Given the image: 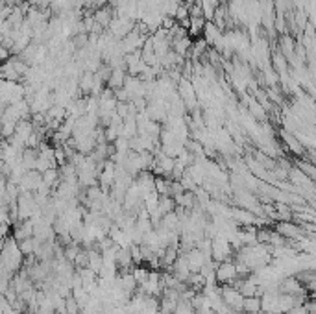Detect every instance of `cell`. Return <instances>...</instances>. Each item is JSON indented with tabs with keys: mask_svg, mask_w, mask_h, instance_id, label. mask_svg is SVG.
<instances>
[{
	"mask_svg": "<svg viewBox=\"0 0 316 314\" xmlns=\"http://www.w3.org/2000/svg\"><path fill=\"white\" fill-rule=\"evenodd\" d=\"M65 314H80V307L72 296L65 297Z\"/></svg>",
	"mask_w": 316,
	"mask_h": 314,
	"instance_id": "cell-8",
	"label": "cell"
},
{
	"mask_svg": "<svg viewBox=\"0 0 316 314\" xmlns=\"http://www.w3.org/2000/svg\"><path fill=\"white\" fill-rule=\"evenodd\" d=\"M242 310L246 314H259L261 312V299L257 296L252 297H244L242 301Z\"/></svg>",
	"mask_w": 316,
	"mask_h": 314,
	"instance_id": "cell-6",
	"label": "cell"
},
{
	"mask_svg": "<svg viewBox=\"0 0 316 314\" xmlns=\"http://www.w3.org/2000/svg\"><path fill=\"white\" fill-rule=\"evenodd\" d=\"M28 314H32V312H28Z\"/></svg>",
	"mask_w": 316,
	"mask_h": 314,
	"instance_id": "cell-13",
	"label": "cell"
},
{
	"mask_svg": "<svg viewBox=\"0 0 316 314\" xmlns=\"http://www.w3.org/2000/svg\"><path fill=\"white\" fill-rule=\"evenodd\" d=\"M215 277H217V281L222 283V285H230V281H233L235 277H239L237 268H235V263H231V261L219 263V266H217V270H215Z\"/></svg>",
	"mask_w": 316,
	"mask_h": 314,
	"instance_id": "cell-3",
	"label": "cell"
},
{
	"mask_svg": "<svg viewBox=\"0 0 316 314\" xmlns=\"http://www.w3.org/2000/svg\"><path fill=\"white\" fill-rule=\"evenodd\" d=\"M220 296H222L224 303L231 308V310H235V312H241L242 310V301H244V297H242V294L237 290V288L226 285L224 288L220 290Z\"/></svg>",
	"mask_w": 316,
	"mask_h": 314,
	"instance_id": "cell-1",
	"label": "cell"
},
{
	"mask_svg": "<svg viewBox=\"0 0 316 314\" xmlns=\"http://www.w3.org/2000/svg\"><path fill=\"white\" fill-rule=\"evenodd\" d=\"M296 165H298L299 172H303V174H305L307 177H310V179L314 177V166H312V163H305V161H298Z\"/></svg>",
	"mask_w": 316,
	"mask_h": 314,
	"instance_id": "cell-12",
	"label": "cell"
},
{
	"mask_svg": "<svg viewBox=\"0 0 316 314\" xmlns=\"http://www.w3.org/2000/svg\"><path fill=\"white\" fill-rule=\"evenodd\" d=\"M41 179L45 183L46 187H56L58 185V179H59V172L56 168H48L41 174Z\"/></svg>",
	"mask_w": 316,
	"mask_h": 314,
	"instance_id": "cell-7",
	"label": "cell"
},
{
	"mask_svg": "<svg viewBox=\"0 0 316 314\" xmlns=\"http://www.w3.org/2000/svg\"><path fill=\"white\" fill-rule=\"evenodd\" d=\"M276 231L281 235V237H285L287 240H299V239H303L305 237L303 229L299 228L298 224H294L292 220L276 224Z\"/></svg>",
	"mask_w": 316,
	"mask_h": 314,
	"instance_id": "cell-2",
	"label": "cell"
},
{
	"mask_svg": "<svg viewBox=\"0 0 316 314\" xmlns=\"http://www.w3.org/2000/svg\"><path fill=\"white\" fill-rule=\"evenodd\" d=\"M283 139L287 141V144H288V148L292 150V152H296V154H301L303 152V146L298 143V139H294L292 135H288V133H283Z\"/></svg>",
	"mask_w": 316,
	"mask_h": 314,
	"instance_id": "cell-9",
	"label": "cell"
},
{
	"mask_svg": "<svg viewBox=\"0 0 316 314\" xmlns=\"http://www.w3.org/2000/svg\"><path fill=\"white\" fill-rule=\"evenodd\" d=\"M87 255H89V261H87V268L92 270L94 274H98L100 272V268H102L103 264V259H102V253L98 250H87Z\"/></svg>",
	"mask_w": 316,
	"mask_h": 314,
	"instance_id": "cell-5",
	"label": "cell"
},
{
	"mask_svg": "<svg viewBox=\"0 0 316 314\" xmlns=\"http://www.w3.org/2000/svg\"><path fill=\"white\" fill-rule=\"evenodd\" d=\"M279 290L281 294H290V296H301L305 294V286L299 283L298 277H287L285 281H281V285H279Z\"/></svg>",
	"mask_w": 316,
	"mask_h": 314,
	"instance_id": "cell-4",
	"label": "cell"
},
{
	"mask_svg": "<svg viewBox=\"0 0 316 314\" xmlns=\"http://www.w3.org/2000/svg\"><path fill=\"white\" fill-rule=\"evenodd\" d=\"M87 261H89V255H87V250H80V253L76 255V259H74V266L78 270L80 268H87Z\"/></svg>",
	"mask_w": 316,
	"mask_h": 314,
	"instance_id": "cell-11",
	"label": "cell"
},
{
	"mask_svg": "<svg viewBox=\"0 0 316 314\" xmlns=\"http://www.w3.org/2000/svg\"><path fill=\"white\" fill-rule=\"evenodd\" d=\"M148 274H150L148 270L141 268V266L132 270V275H133V279H135V283H137V285H143L144 281H146V277H148Z\"/></svg>",
	"mask_w": 316,
	"mask_h": 314,
	"instance_id": "cell-10",
	"label": "cell"
}]
</instances>
